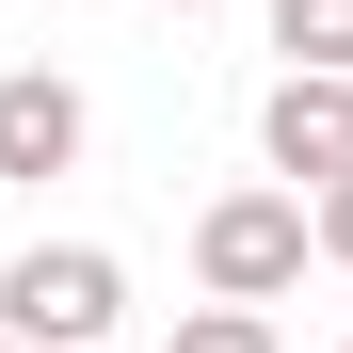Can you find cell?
<instances>
[{
	"label": "cell",
	"mask_w": 353,
	"mask_h": 353,
	"mask_svg": "<svg viewBox=\"0 0 353 353\" xmlns=\"http://www.w3.org/2000/svg\"><path fill=\"white\" fill-rule=\"evenodd\" d=\"M112 321H129V257H112V241L0 257V337H17V353H112Z\"/></svg>",
	"instance_id": "cell-1"
},
{
	"label": "cell",
	"mask_w": 353,
	"mask_h": 353,
	"mask_svg": "<svg viewBox=\"0 0 353 353\" xmlns=\"http://www.w3.org/2000/svg\"><path fill=\"white\" fill-rule=\"evenodd\" d=\"M193 289L209 305H289V289H305V193H209L193 209Z\"/></svg>",
	"instance_id": "cell-2"
},
{
	"label": "cell",
	"mask_w": 353,
	"mask_h": 353,
	"mask_svg": "<svg viewBox=\"0 0 353 353\" xmlns=\"http://www.w3.org/2000/svg\"><path fill=\"white\" fill-rule=\"evenodd\" d=\"M257 161H273V193H321V176H353V81H289L257 97Z\"/></svg>",
	"instance_id": "cell-3"
},
{
	"label": "cell",
	"mask_w": 353,
	"mask_h": 353,
	"mask_svg": "<svg viewBox=\"0 0 353 353\" xmlns=\"http://www.w3.org/2000/svg\"><path fill=\"white\" fill-rule=\"evenodd\" d=\"M81 129H97L81 81H48V65L0 81V176H65V161H81Z\"/></svg>",
	"instance_id": "cell-4"
},
{
	"label": "cell",
	"mask_w": 353,
	"mask_h": 353,
	"mask_svg": "<svg viewBox=\"0 0 353 353\" xmlns=\"http://www.w3.org/2000/svg\"><path fill=\"white\" fill-rule=\"evenodd\" d=\"M273 48L289 81H353V0H273Z\"/></svg>",
	"instance_id": "cell-5"
},
{
	"label": "cell",
	"mask_w": 353,
	"mask_h": 353,
	"mask_svg": "<svg viewBox=\"0 0 353 353\" xmlns=\"http://www.w3.org/2000/svg\"><path fill=\"white\" fill-rule=\"evenodd\" d=\"M161 353H289V337H273V305H193Z\"/></svg>",
	"instance_id": "cell-6"
},
{
	"label": "cell",
	"mask_w": 353,
	"mask_h": 353,
	"mask_svg": "<svg viewBox=\"0 0 353 353\" xmlns=\"http://www.w3.org/2000/svg\"><path fill=\"white\" fill-rule=\"evenodd\" d=\"M305 257H337V273H353V176H321V193H305Z\"/></svg>",
	"instance_id": "cell-7"
},
{
	"label": "cell",
	"mask_w": 353,
	"mask_h": 353,
	"mask_svg": "<svg viewBox=\"0 0 353 353\" xmlns=\"http://www.w3.org/2000/svg\"><path fill=\"white\" fill-rule=\"evenodd\" d=\"M161 17H193V0H161Z\"/></svg>",
	"instance_id": "cell-8"
},
{
	"label": "cell",
	"mask_w": 353,
	"mask_h": 353,
	"mask_svg": "<svg viewBox=\"0 0 353 353\" xmlns=\"http://www.w3.org/2000/svg\"><path fill=\"white\" fill-rule=\"evenodd\" d=\"M0 353H17V337H0Z\"/></svg>",
	"instance_id": "cell-9"
}]
</instances>
